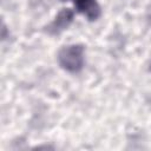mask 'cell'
<instances>
[{
  "mask_svg": "<svg viewBox=\"0 0 151 151\" xmlns=\"http://www.w3.org/2000/svg\"><path fill=\"white\" fill-rule=\"evenodd\" d=\"M60 1H67V0H60Z\"/></svg>",
  "mask_w": 151,
  "mask_h": 151,
  "instance_id": "cell-5",
  "label": "cell"
},
{
  "mask_svg": "<svg viewBox=\"0 0 151 151\" xmlns=\"http://www.w3.org/2000/svg\"><path fill=\"white\" fill-rule=\"evenodd\" d=\"M77 12L84 14L90 21H94L100 17V6L97 0H72Z\"/></svg>",
  "mask_w": 151,
  "mask_h": 151,
  "instance_id": "cell-3",
  "label": "cell"
},
{
  "mask_svg": "<svg viewBox=\"0 0 151 151\" xmlns=\"http://www.w3.org/2000/svg\"><path fill=\"white\" fill-rule=\"evenodd\" d=\"M58 63L60 67L70 73H78L85 64V46L72 44L64 46L58 52Z\"/></svg>",
  "mask_w": 151,
  "mask_h": 151,
  "instance_id": "cell-1",
  "label": "cell"
},
{
  "mask_svg": "<svg viewBox=\"0 0 151 151\" xmlns=\"http://www.w3.org/2000/svg\"><path fill=\"white\" fill-rule=\"evenodd\" d=\"M149 70H150V71H151V64H150V67H149Z\"/></svg>",
  "mask_w": 151,
  "mask_h": 151,
  "instance_id": "cell-4",
  "label": "cell"
},
{
  "mask_svg": "<svg viewBox=\"0 0 151 151\" xmlns=\"http://www.w3.org/2000/svg\"><path fill=\"white\" fill-rule=\"evenodd\" d=\"M73 18H74V13L71 8H63L55 15L54 20L48 26H46V32L51 35H57L61 33L63 31L70 27V25L73 21Z\"/></svg>",
  "mask_w": 151,
  "mask_h": 151,
  "instance_id": "cell-2",
  "label": "cell"
}]
</instances>
